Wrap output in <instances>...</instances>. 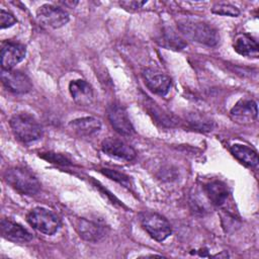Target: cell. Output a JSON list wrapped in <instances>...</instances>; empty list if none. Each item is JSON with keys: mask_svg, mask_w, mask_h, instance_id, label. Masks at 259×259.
Returning a JSON list of instances; mask_svg holds the SVG:
<instances>
[{"mask_svg": "<svg viewBox=\"0 0 259 259\" xmlns=\"http://www.w3.org/2000/svg\"><path fill=\"white\" fill-rule=\"evenodd\" d=\"M75 228L79 236L88 242H98L106 235V228L103 225L86 219H78Z\"/></svg>", "mask_w": 259, "mask_h": 259, "instance_id": "cell-11", "label": "cell"}, {"mask_svg": "<svg viewBox=\"0 0 259 259\" xmlns=\"http://www.w3.org/2000/svg\"><path fill=\"white\" fill-rule=\"evenodd\" d=\"M188 120L193 127L198 128L200 131H211L213 126V122L210 119L206 118L205 116L199 115L197 113L189 114Z\"/></svg>", "mask_w": 259, "mask_h": 259, "instance_id": "cell-21", "label": "cell"}, {"mask_svg": "<svg viewBox=\"0 0 259 259\" xmlns=\"http://www.w3.org/2000/svg\"><path fill=\"white\" fill-rule=\"evenodd\" d=\"M26 54L25 47L17 42H7L1 49L2 70H11L21 62Z\"/></svg>", "mask_w": 259, "mask_h": 259, "instance_id": "cell-12", "label": "cell"}, {"mask_svg": "<svg viewBox=\"0 0 259 259\" xmlns=\"http://www.w3.org/2000/svg\"><path fill=\"white\" fill-rule=\"evenodd\" d=\"M143 78L146 86L155 94L166 95L171 87V79L166 74L154 69H145Z\"/></svg>", "mask_w": 259, "mask_h": 259, "instance_id": "cell-10", "label": "cell"}, {"mask_svg": "<svg viewBox=\"0 0 259 259\" xmlns=\"http://www.w3.org/2000/svg\"><path fill=\"white\" fill-rule=\"evenodd\" d=\"M158 42L162 47L167 48L169 50H181L186 46V42L172 29L164 30L161 36L158 38Z\"/></svg>", "mask_w": 259, "mask_h": 259, "instance_id": "cell-20", "label": "cell"}, {"mask_svg": "<svg viewBox=\"0 0 259 259\" xmlns=\"http://www.w3.org/2000/svg\"><path fill=\"white\" fill-rule=\"evenodd\" d=\"M235 51L245 57H258V44L257 41L246 33H240L234 40Z\"/></svg>", "mask_w": 259, "mask_h": 259, "instance_id": "cell-17", "label": "cell"}, {"mask_svg": "<svg viewBox=\"0 0 259 259\" xmlns=\"http://www.w3.org/2000/svg\"><path fill=\"white\" fill-rule=\"evenodd\" d=\"M107 117L113 128L122 136H131L135 133L134 126L128 118L125 109L116 103H112L107 108Z\"/></svg>", "mask_w": 259, "mask_h": 259, "instance_id": "cell-7", "label": "cell"}, {"mask_svg": "<svg viewBox=\"0 0 259 259\" xmlns=\"http://www.w3.org/2000/svg\"><path fill=\"white\" fill-rule=\"evenodd\" d=\"M0 230L3 238L14 243H26L32 239V235L26 229L7 219L1 220Z\"/></svg>", "mask_w": 259, "mask_h": 259, "instance_id": "cell-13", "label": "cell"}, {"mask_svg": "<svg viewBox=\"0 0 259 259\" xmlns=\"http://www.w3.org/2000/svg\"><path fill=\"white\" fill-rule=\"evenodd\" d=\"M4 180L20 194L34 195L40 189V183L37 178L24 168L13 167L7 169L4 173Z\"/></svg>", "mask_w": 259, "mask_h": 259, "instance_id": "cell-1", "label": "cell"}, {"mask_svg": "<svg viewBox=\"0 0 259 259\" xmlns=\"http://www.w3.org/2000/svg\"><path fill=\"white\" fill-rule=\"evenodd\" d=\"M1 80L4 86L11 92L17 94H23L31 90L32 84L29 78L19 72L13 70H2L1 71Z\"/></svg>", "mask_w": 259, "mask_h": 259, "instance_id": "cell-8", "label": "cell"}, {"mask_svg": "<svg viewBox=\"0 0 259 259\" xmlns=\"http://www.w3.org/2000/svg\"><path fill=\"white\" fill-rule=\"evenodd\" d=\"M101 172H102L105 176H107L108 178H110V179H112V180H114V181H116V182H118V183H121V184H123V185H127L128 182H130L128 176H126L125 174L120 173V172H118V171H116V170H112V169H107V168H105V169H101Z\"/></svg>", "mask_w": 259, "mask_h": 259, "instance_id": "cell-24", "label": "cell"}, {"mask_svg": "<svg viewBox=\"0 0 259 259\" xmlns=\"http://www.w3.org/2000/svg\"><path fill=\"white\" fill-rule=\"evenodd\" d=\"M69 90L73 100L81 105H89L93 100V89L91 85L85 80H74L69 84Z\"/></svg>", "mask_w": 259, "mask_h": 259, "instance_id": "cell-14", "label": "cell"}, {"mask_svg": "<svg viewBox=\"0 0 259 259\" xmlns=\"http://www.w3.org/2000/svg\"><path fill=\"white\" fill-rule=\"evenodd\" d=\"M178 28L188 38L197 42L206 45L208 47H214L219 44V32L208 23L193 20H183L178 23Z\"/></svg>", "mask_w": 259, "mask_h": 259, "instance_id": "cell-2", "label": "cell"}, {"mask_svg": "<svg viewBox=\"0 0 259 259\" xmlns=\"http://www.w3.org/2000/svg\"><path fill=\"white\" fill-rule=\"evenodd\" d=\"M16 22L17 21H16L15 17L11 13L6 12L4 10L0 11V26H1V28L10 27V26L14 25Z\"/></svg>", "mask_w": 259, "mask_h": 259, "instance_id": "cell-25", "label": "cell"}, {"mask_svg": "<svg viewBox=\"0 0 259 259\" xmlns=\"http://www.w3.org/2000/svg\"><path fill=\"white\" fill-rule=\"evenodd\" d=\"M103 153L110 157L121 159L124 161H132L136 158V151L130 145L116 138H107L101 143Z\"/></svg>", "mask_w": 259, "mask_h": 259, "instance_id": "cell-9", "label": "cell"}, {"mask_svg": "<svg viewBox=\"0 0 259 259\" xmlns=\"http://www.w3.org/2000/svg\"><path fill=\"white\" fill-rule=\"evenodd\" d=\"M231 115L240 121H253L257 118V103L252 99H242L232 108Z\"/></svg>", "mask_w": 259, "mask_h": 259, "instance_id": "cell-15", "label": "cell"}, {"mask_svg": "<svg viewBox=\"0 0 259 259\" xmlns=\"http://www.w3.org/2000/svg\"><path fill=\"white\" fill-rule=\"evenodd\" d=\"M26 221L33 229L46 235H54L61 227L59 217L44 207H34L29 210Z\"/></svg>", "mask_w": 259, "mask_h": 259, "instance_id": "cell-5", "label": "cell"}, {"mask_svg": "<svg viewBox=\"0 0 259 259\" xmlns=\"http://www.w3.org/2000/svg\"><path fill=\"white\" fill-rule=\"evenodd\" d=\"M10 127L14 136L22 143H31L41 137L42 130L38 121L30 114L20 112L10 118Z\"/></svg>", "mask_w": 259, "mask_h": 259, "instance_id": "cell-3", "label": "cell"}, {"mask_svg": "<svg viewBox=\"0 0 259 259\" xmlns=\"http://www.w3.org/2000/svg\"><path fill=\"white\" fill-rule=\"evenodd\" d=\"M204 190L209 201L217 206H223L228 201L230 192L228 186L222 181L208 182L205 184Z\"/></svg>", "mask_w": 259, "mask_h": 259, "instance_id": "cell-16", "label": "cell"}, {"mask_svg": "<svg viewBox=\"0 0 259 259\" xmlns=\"http://www.w3.org/2000/svg\"><path fill=\"white\" fill-rule=\"evenodd\" d=\"M69 126L71 127V130H73L75 133L79 135L88 136L98 132L100 130L101 122L96 117L87 116V117H81V118H77L70 121Z\"/></svg>", "mask_w": 259, "mask_h": 259, "instance_id": "cell-18", "label": "cell"}, {"mask_svg": "<svg viewBox=\"0 0 259 259\" xmlns=\"http://www.w3.org/2000/svg\"><path fill=\"white\" fill-rule=\"evenodd\" d=\"M36 18L39 23L51 28H59L69 21V14L61 7L45 4L36 10Z\"/></svg>", "mask_w": 259, "mask_h": 259, "instance_id": "cell-6", "label": "cell"}, {"mask_svg": "<svg viewBox=\"0 0 259 259\" xmlns=\"http://www.w3.org/2000/svg\"><path fill=\"white\" fill-rule=\"evenodd\" d=\"M211 12L219 15H226V16H233V17H236L240 14V10L236 6L228 3L214 4L211 8Z\"/></svg>", "mask_w": 259, "mask_h": 259, "instance_id": "cell-22", "label": "cell"}, {"mask_svg": "<svg viewBox=\"0 0 259 259\" xmlns=\"http://www.w3.org/2000/svg\"><path fill=\"white\" fill-rule=\"evenodd\" d=\"M40 157L44 158L45 160L51 162V163H55V164H58V165H64V166L71 165V161L62 154L49 152V153H42L40 155Z\"/></svg>", "mask_w": 259, "mask_h": 259, "instance_id": "cell-23", "label": "cell"}, {"mask_svg": "<svg viewBox=\"0 0 259 259\" xmlns=\"http://www.w3.org/2000/svg\"><path fill=\"white\" fill-rule=\"evenodd\" d=\"M139 221L142 228L158 242L164 241L171 235L172 229L170 223L167 219L157 212H141L139 214Z\"/></svg>", "mask_w": 259, "mask_h": 259, "instance_id": "cell-4", "label": "cell"}, {"mask_svg": "<svg viewBox=\"0 0 259 259\" xmlns=\"http://www.w3.org/2000/svg\"><path fill=\"white\" fill-rule=\"evenodd\" d=\"M119 4L126 9H139L146 4V1H121Z\"/></svg>", "mask_w": 259, "mask_h": 259, "instance_id": "cell-26", "label": "cell"}, {"mask_svg": "<svg viewBox=\"0 0 259 259\" xmlns=\"http://www.w3.org/2000/svg\"><path fill=\"white\" fill-rule=\"evenodd\" d=\"M231 152L241 163L244 165L255 168L258 166V155L257 152L247 146L235 144L231 147Z\"/></svg>", "mask_w": 259, "mask_h": 259, "instance_id": "cell-19", "label": "cell"}]
</instances>
